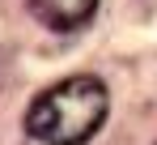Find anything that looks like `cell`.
Masks as SVG:
<instances>
[{"label":"cell","mask_w":157,"mask_h":145,"mask_svg":"<svg viewBox=\"0 0 157 145\" xmlns=\"http://www.w3.org/2000/svg\"><path fill=\"white\" fill-rule=\"evenodd\" d=\"M106 111H110L106 85L89 72H77V77L55 81L51 90H43L30 102L26 132L43 145H85L102 128Z\"/></svg>","instance_id":"1"},{"label":"cell","mask_w":157,"mask_h":145,"mask_svg":"<svg viewBox=\"0 0 157 145\" xmlns=\"http://www.w3.org/2000/svg\"><path fill=\"white\" fill-rule=\"evenodd\" d=\"M26 9H30V17L43 22L47 30L72 34V30H81V26L94 17L98 0H26Z\"/></svg>","instance_id":"2"}]
</instances>
